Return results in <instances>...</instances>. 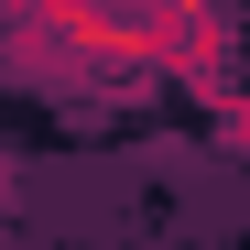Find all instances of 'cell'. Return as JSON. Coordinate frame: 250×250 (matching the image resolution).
<instances>
[{
  "mask_svg": "<svg viewBox=\"0 0 250 250\" xmlns=\"http://www.w3.org/2000/svg\"><path fill=\"white\" fill-rule=\"evenodd\" d=\"M87 0H0V22H33V33H65Z\"/></svg>",
  "mask_w": 250,
  "mask_h": 250,
  "instance_id": "1",
  "label": "cell"
}]
</instances>
